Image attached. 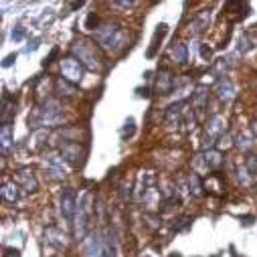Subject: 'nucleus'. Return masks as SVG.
I'll return each instance as SVG.
<instances>
[{
    "label": "nucleus",
    "instance_id": "nucleus-1",
    "mask_svg": "<svg viewBox=\"0 0 257 257\" xmlns=\"http://www.w3.org/2000/svg\"><path fill=\"white\" fill-rule=\"evenodd\" d=\"M71 53L75 55V59L81 63V65L89 71H99L103 67V59L97 51V47L87 41V39H79L71 45Z\"/></svg>",
    "mask_w": 257,
    "mask_h": 257
},
{
    "label": "nucleus",
    "instance_id": "nucleus-2",
    "mask_svg": "<svg viewBox=\"0 0 257 257\" xmlns=\"http://www.w3.org/2000/svg\"><path fill=\"white\" fill-rule=\"evenodd\" d=\"M95 41L101 49L117 53L123 45H125V33L123 29H119L115 23H105L101 27H97L95 31Z\"/></svg>",
    "mask_w": 257,
    "mask_h": 257
},
{
    "label": "nucleus",
    "instance_id": "nucleus-3",
    "mask_svg": "<svg viewBox=\"0 0 257 257\" xmlns=\"http://www.w3.org/2000/svg\"><path fill=\"white\" fill-rule=\"evenodd\" d=\"M63 119V105L57 101V99H47L35 113L33 117H29V123L33 127H39V125H45V127H53L57 123H61Z\"/></svg>",
    "mask_w": 257,
    "mask_h": 257
},
{
    "label": "nucleus",
    "instance_id": "nucleus-4",
    "mask_svg": "<svg viewBox=\"0 0 257 257\" xmlns=\"http://www.w3.org/2000/svg\"><path fill=\"white\" fill-rule=\"evenodd\" d=\"M91 215H93V195L91 192H85L77 203V213H75V221H73V233H75L77 241L85 239V235L89 231Z\"/></svg>",
    "mask_w": 257,
    "mask_h": 257
},
{
    "label": "nucleus",
    "instance_id": "nucleus-5",
    "mask_svg": "<svg viewBox=\"0 0 257 257\" xmlns=\"http://www.w3.org/2000/svg\"><path fill=\"white\" fill-rule=\"evenodd\" d=\"M77 195L73 188H63L59 192V213L67 223L75 221V213H77Z\"/></svg>",
    "mask_w": 257,
    "mask_h": 257
},
{
    "label": "nucleus",
    "instance_id": "nucleus-6",
    "mask_svg": "<svg viewBox=\"0 0 257 257\" xmlns=\"http://www.w3.org/2000/svg\"><path fill=\"white\" fill-rule=\"evenodd\" d=\"M83 73H85V67L75 59V57H67L61 61V79H65L69 83H81L83 81Z\"/></svg>",
    "mask_w": 257,
    "mask_h": 257
},
{
    "label": "nucleus",
    "instance_id": "nucleus-7",
    "mask_svg": "<svg viewBox=\"0 0 257 257\" xmlns=\"http://www.w3.org/2000/svg\"><path fill=\"white\" fill-rule=\"evenodd\" d=\"M45 168L53 178H65L69 174V164L67 158L61 152H51L45 156Z\"/></svg>",
    "mask_w": 257,
    "mask_h": 257
},
{
    "label": "nucleus",
    "instance_id": "nucleus-8",
    "mask_svg": "<svg viewBox=\"0 0 257 257\" xmlns=\"http://www.w3.org/2000/svg\"><path fill=\"white\" fill-rule=\"evenodd\" d=\"M174 85H176L174 75L168 69H160L158 71V77H156V91L160 95H170L172 89H174Z\"/></svg>",
    "mask_w": 257,
    "mask_h": 257
},
{
    "label": "nucleus",
    "instance_id": "nucleus-9",
    "mask_svg": "<svg viewBox=\"0 0 257 257\" xmlns=\"http://www.w3.org/2000/svg\"><path fill=\"white\" fill-rule=\"evenodd\" d=\"M182 117H184V101H178V103H172L166 113H164V123L168 127H178L182 123Z\"/></svg>",
    "mask_w": 257,
    "mask_h": 257
},
{
    "label": "nucleus",
    "instance_id": "nucleus-10",
    "mask_svg": "<svg viewBox=\"0 0 257 257\" xmlns=\"http://www.w3.org/2000/svg\"><path fill=\"white\" fill-rule=\"evenodd\" d=\"M225 132V119L221 117V115H215V117H211L209 119V123H207V144L211 146L213 144V140H217V138H221V134Z\"/></svg>",
    "mask_w": 257,
    "mask_h": 257
},
{
    "label": "nucleus",
    "instance_id": "nucleus-11",
    "mask_svg": "<svg viewBox=\"0 0 257 257\" xmlns=\"http://www.w3.org/2000/svg\"><path fill=\"white\" fill-rule=\"evenodd\" d=\"M17 180L23 184V188H25L27 192H35V190L39 188V180L35 178V174H33L31 168H21V170H17Z\"/></svg>",
    "mask_w": 257,
    "mask_h": 257
},
{
    "label": "nucleus",
    "instance_id": "nucleus-12",
    "mask_svg": "<svg viewBox=\"0 0 257 257\" xmlns=\"http://www.w3.org/2000/svg\"><path fill=\"white\" fill-rule=\"evenodd\" d=\"M0 195H3V199L7 203H17L21 199V188L15 180H5L3 182V192H0Z\"/></svg>",
    "mask_w": 257,
    "mask_h": 257
},
{
    "label": "nucleus",
    "instance_id": "nucleus-13",
    "mask_svg": "<svg viewBox=\"0 0 257 257\" xmlns=\"http://www.w3.org/2000/svg\"><path fill=\"white\" fill-rule=\"evenodd\" d=\"M215 93L221 101H231L235 97V85L229 81V79H221L219 85L215 87Z\"/></svg>",
    "mask_w": 257,
    "mask_h": 257
},
{
    "label": "nucleus",
    "instance_id": "nucleus-14",
    "mask_svg": "<svg viewBox=\"0 0 257 257\" xmlns=\"http://www.w3.org/2000/svg\"><path fill=\"white\" fill-rule=\"evenodd\" d=\"M190 101H192V107H195L197 111H203V109L207 107V103H209V89H207L205 85L197 87V91L192 93Z\"/></svg>",
    "mask_w": 257,
    "mask_h": 257
},
{
    "label": "nucleus",
    "instance_id": "nucleus-15",
    "mask_svg": "<svg viewBox=\"0 0 257 257\" xmlns=\"http://www.w3.org/2000/svg\"><path fill=\"white\" fill-rule=\"evenodd\" d=\"M45 237H47V243L53 245L55 249H63V247L67 245V237H65V233H61V231L55 229V227H51V229L45 233Z\"/></svg>",
    "mask_w": 257,
    "mask_h": 257
},
{
    "label": "nucleus",
    "instance_id": "nucleus-16",
    "mask_svg": "<svg viewBox=\"0 0 257 257\" xmlns=\"http://www.w3.org/2000/svg\"><path fill=\"white\" fill-rule=\"evenodd\" d=\"M209 25H211V13L209 11H203L195 21L190 23V31L195 33V35H201V33H205L209 29Z\"/></svg>",
    "mask_w": 257,
    "mask_h": 257
},
{
    "label": "nucleus",
    "instance_id": "nucleus-17",
    "mask_svg": "<svg viewBox=\"0 0 257 257\" xmlns=\"http://www.w3.org/2000/svg\"><path fill=\"white\" fill-rule=\"evenodd\" d=\"M11 144H13V123L5 121L3 127H0V148H3V154L9 152Z\"/></svg>",
    "mask_w": 257,
    "mask_h": 257
},
{
    "label": "nucleus",
    "instance_id": "nucleus-18",
    "mask_svg": "<svg viewBox=\"0 0 257 257\" xmlns=\"http://www.w3.org/2000/svg\"><path fill=\"white\" fill-rule=\"evenodd\" d=\"M203 160H205V164H207L209 170H217V168H221V164H223V154H221L219 150H215V148H209V150L203 154Z\"/></svg>",
    "mask_w": 257,
    "mask_h": 257
},
{
    "label": "nucleus",
    "instance_id": "nucleus-19",
    "mask_svg": "<svg viewBox=\"0 0 257 257\" xmlns=\"http://www.w3.org/2000/svg\"><path fill=\"white\" fill-rule=\"evenodd\" d=\"M61 154L65 156L69 162H77L81 158V148H79L77 142H67V144L61 146Z\"/></svg>",
    "mask_w": 257,
    "mask_h": 257
},
{
    "label": "nucleus",
    "instance_id": "nucleus-20",
    "mask_svg": "<svg viewBox=\"0 0 257 257\" xmlns=\"http://www.w3.org/2000/svg\"><path fill=\"white\" fill-rule=\"evenodd\" d=\"M170 57L174 63H178V65H184V63L188 61V51L182 43H174V47L170 49Z\"/></svg>",
    "mask_w": 257,
    "mask_h": 257
},
{
    "label": "nucleus",
    "instance_id": "nucleus-21",
    "mask_svg": "<svg viewBox=\"0 0 257 257\" xmlns=\"http://www.w3.org/2000/svg\"><path fill=\"white\" fill-rule=\"evenodd\" d=\"M255 140V134L253 132H243L239 138H237V148L239 150H243V152H249L251 148H253V142Z\"/></svg>",
    "mask_w": 257,
    "mask_h": 257
},
{
    "label": "nucleus",
    "instance_id": "nucleus-22",
    "mask_svg": "<svg viewBox=\"0 0 257 257\" xmlns=\"http://www.w3.org/2000/svg\"><path fill=\"white\" fill-rule=\"evenodd\" d=\"M203 180H201V176L199 174H192L190 178H188V192L192 197H199V195H203Z\"/></svg>",
    "mask_w": 257,
    "mask_h": 257
},
{
    "label": "nucleus",
    "instance_id": "nucleus-23",
    "mask_svg": "<svg viewBox=\"0 0 257 257\" xmlns=\"http://www.w3.org/2000/svg\"><path fill=\"white\" fill-rule=\"evenodd\" d=\"M166 25H160L158 27V31L154 33V39H152V47H150V51H148V57H154V53H156V49H158V41H162V37L166 35Z\"/></svg>",
    "mask_w": 257,
    "mask_h": 257
},
{
    "label": "nucleus",
    "instance_id": "nucleus-24",
    "mask_svg": "<svg viewBox=\"0 0 257 257\" xmlns=\"http://www.w3.org/2000/svg\"><path fill=\"white\" fill-rule=\"evenodd\" d=\"M247 170H249V174L255 178L257 176V156L255 154H249L247 158H245V164H243Z\"/></svg>",
    "mask_w": 257,
    "mask_h": 257
},
{
    "label": "nucleus",
    "instance_id": "nucleus-25",
    "mask_svg": "<svg viewBox=\"0 0 257 257\" xmlns=\"http://www.w3.org/2000/svg\"><path fill=\"white\" fill-rule=\"evenodd\" d=\"M95 27H97V15L95 13H89L87 19H85V29L87 31H95Z\"/></svg>",
    "mask_w": 257,
    "mask_h": 257
},
{
    "label": "nucleus",
    "instance_id": "nucleus-26",
    "mask_svg": "<svg viewBox=\"0 0 257 257\" xmlns=\"http://www.w3.org/2000/svg\"><path fill=\"white\" fill-rule=\"evenodd\" d=\"M132 134H134V119L130 117V119H127V121H125V125H123V138H125V136H127V138H130Z\"/></svg>",
    "mask_w": 257,
    "mask_h": 257
},
{
    "label": "nucleus",
    "instance_id": "nucleus-27",
    "mask_svg": "<svg viewBox=\"0 0 257 257\" xmlns=\"http://www.w3.org/2000/svg\"><path fill=\"white\" fill-rule=\"evenodd\" d=\"M241 53H245V51H249L251 49V45H249V39H247V35H243L241 39H239V47H237Z\"/></svg>",
    "mask_w": 257,
    "mask_h": 257
},
{
    "label": "nucleus",
    "instance_id": "nucleus-28",
    "mask_svg": "<svg viewBox=\"0 0 257 257\" xmlns=\"http://www.w3.org/2000/svg\"><path fill=\"white\" fill-rule=\"evenodd\" d=\"M201 57H203L205 61H211V57H213V49H211L209 45H201Z\"/></svg>",
    "mask_w": 257,
    "mask_h": 257
},
{
    "label": "nucleus",
    "instance_id": "nucleus-29",
    "mask_svg": "<svg viewBox=\"0 0 257 257\" xmlns=\"http://www.w3.org/2000/svg\"><path fill=\"white\" fill-rule=\"evenodd\" d=\"M25 39V29L23 27H17V29H13V41H23Z\"/></svg>",
    "mask_w": 257,
    "mask_h": 257
},
{
    "label": "nucleus",
    "instance_id": "nucleus-30",
    "mask_svg": "<svg viewBox=\"0 0 257 257\" xmlns=\"http://www.w3.org/2000/svg\"><path fill=\"white\" fill-rule=\"evenodd\" d=\"M15 61H17V55H9V57L5 59V67H11Z\"/></svg>",
    "mask_w": 257,
    "mask_h": 257
},
{
    "label": "nucleus",
    "instance_id": "nucleus-31",
    "mask_svg": "<svg viewBox=\"0 0 257 257\" xmlns=\"http://www.w3.org/2000/svg\"><path fill=\"white\" fill-rule=\"evenodd\" d=\"M55 57H57V49H53V51H51V55H49V57L45 59V65H49V63H51V61H53Z\"/></svg>",
    "mask_w": 257,
    "mask_h": 257
},
{
    "label": "nucleus",
    "instance_id": "nucleus-32",
    "mask_svg": "<svg viewBox=\"0 0 257 257\" xmlns=\"http://www.w3.org/2000/svg\"><path fill=\"white\" fill-rule=\"evenodd\" d=\"M37 47H39V41H33V43H31V45H29V47H27L25 51H27V53H31V51H35Z\"/></svg>",
    "mask_w": 257,
    "mask_h": 257
},
{
    "label": "nucleus",
    "instance_id": "nucleus-33",
    "mask_svg": "<svg viewBox=\"0 0 257 257\" xmlns=\"http://www.w3.org/2000/svg\"><path fill=\"white\" fill-rule=\"evenodd\" d=\"M138 95L140 97H150V89H138Z\"/></svg>",
    "mask_w": 257,
    "mask_h": 257
},
{
    "label": "nucleus",
    "instance_id": "nucleus-34",
    "mask_svg": "<svg viewBox=\"0 0 257 257\" xmlns=\"http://www.w3.org/2000/svg\"><path fill=\"white\" fill-rule=\"evenodd\" d=\"M113 5H117V7H123V9H132V7H134V3H113Z\"/></svg>",
    "mask_w": 257,
    "mask_h": 257
}]
</instances>
